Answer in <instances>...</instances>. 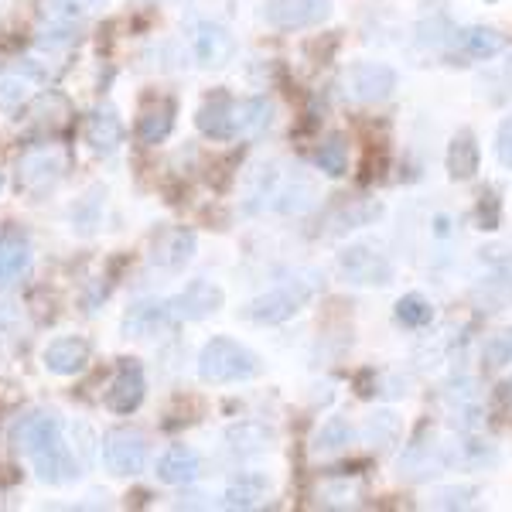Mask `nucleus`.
Returning a JSON list of instances; mask_svg holds the SVG:
<instances>
[{
	"mask_svg": "<svg viewBox=\"0 0 512 512\" xmlns=\"http://www.w3.org/2000/svg\"><path fill=\"white\" fill-rule=\"evenodd\" d=\"M11 444L31 461L38 482L69 485L82 475V461L76 448L65 441V424L59 414L31 410L11 424Z\"/></svg>",
	"mask_w": 512,
	"mask_h": 512,
	"instance_id": "obj_1",
	"label": "nucleus"
},
{
	"mask_svg": "<svg viewBox=\"0 0 512 512\" xmlns=\"http://www.w3.org/2000/svg\"><path fill=\"white\" fill-rule=\"evenodd\" d=\"M263 373V362L253 349H246L243 342L226 335H216L205 342L202 355H198V376L212 386H226V383H246Z\"/></svg>",
	"mask_w": 512,
	"mask_h": 512,
	"instance_id": "obj_2",
	"label": "nucleus"
},
{
	"mask_svg": "<svg viewBox=\"0 0 512 512\" xmlns=\"http://www.w3.org/2000/svg\"><path fill=\"white\" fill-rule=\"evenodd\" d=\"M321 280H325V277L315 274V270H308V274H301V277L284 280V284H277L274 291L253 297V301L246 304V318L256 321V325H280V321L294 318L297 311H301L304 304H308L311 297L318 294Z\"/></svg>",
	"mask_w": 512,
	"mask_h": 512,
	"instance_id": "obj_3",
	"label": "nucleus"
},
{
	"mask_svg": "<svg viewBox=\"0 0 512 512\" xmlns=\"http://www.w3.org/2000/svg\"><path fill=\"white\" fill-rule=\"evenodd\" d=\"M338 274H342L345 284L355 287H386L393 284L396 267L393 260L383 250L369 243H352L338 253Z\"/></svg>",
	"mask_w": 512,
	"mask_h": 512,
	"instance_id": "obj_4",
	"label": "nucleus"
},
{
	"mask_svg": "<svg viewBox=\"0 0 512 512\" xmlns=\"http://www.w3.org/2000/svg\"><path fill=\"white\" fill-rule=\"evenodd\" d=\"M99 458L110 475H140L147 468L151 448H147V437L134 427H113L99 441Z\"/></svg>",
	"mask_w": 512,
	"mask_h": 512,
	"instance_id": "obj_5",
	"label": "nucleus"
},
{
	"mask_svg": "<svg viewBox=\"0 0 512 512\" xmlns=\"http://www.w3.org/2000/svg\"><path fill=\"white\" fill-rule=\"evenodd\" d=\"M396 69H390L386 62H355L345 69V96L352 103L373 106V103H386L396 93Z\"/></svg>",
	"mask_w": 512,
	"mask_h": 512,
	"instance_id": "obj_6",
	"label": "nucleus"
},
{
	"mask_svg": "<svg viewBox=\"0 0 512 512\" xmlns=\"http://www.w3.org/2000/svg\"><path fill=\"white\" fill-rule=\"evenodd\" d=\"M332 14V0H267L263 4V21L280 31L315 28Z\"/></svg>",
	"mask_w": 512,
	"mask_h": 512,
	"instance_id": "obj_7",
	"label": "nucleus"
},
{
	"mask_svg": "<svg viewBox=\"0 0 512 512\" xmlns=\"http://www.w3.org/2000/svg\"><path fill=\"white\" fill-rule=\"evenodd\" d=\"M315 202H318L315 178L304 175L301 168H294L277 178L274 192L267 195V205H263V209H274L280 216H301V212H308Z\"/></svg>",
	"mask_w": 512,
	"mask_h": 512,
	"instance_id": "obj_8",
	"label": "nucleus"
},
{
	"mask_svg": "<svg viewBox=\"0 0 512 512\" xmlns=\"http://www.w3.org/2000/svg\"><path fill=\"white\" fill-rule=\"evenodd\" d=\"M188 41H192V55L198 65H205V69H222L236 55V38L216 21H195Z\"/></svg>",
	"mask_w": 512,
	"mask_h": 512,
	"instance_id": "obj_9",
	"label": "nucleus"
},
{
	"mask_svg": "<svg viewBox=\"0 0 512 512\" xmlns=\"http://www.w3.org/2000/svg\"><path fill=\"white\" fill-rule=\"evenodd\" d=\"M222 301H226V294H222L219 284H212V280H192V284H188L185 291H178L168 304L178 321H202V318L216 315L222 308Z\"/></svg>",
	"mask_w": 512,
	"mask_h": 512,
	"instance_id": "obj_10",
	"label": "nucleus"
},
{
	"mask_svg": "<svg viewBox=\"0 0 512 512\" xmlns=\"http://www.w3.org/2000/svg\"><path fill=\"white\" fill-rule=\"evenodd\" d=\"M65 161L59 151H31L18 161V185L31 195H45L59 185Z\"/></svg>",
	"mask_w": 512,
	"mask_h": 512,
	"instance_id": "obj_11",
	"label": "nucleus"
},
{
	"mask_svg": "<svg viewBox=\"0 0 512 512\" xmlns=\"http://www.w3.org/2000/svg\"><path fill=\"white\" fill-rule=\"evenodd\" d=\"M144 393H147V379H144V369L137 366L134 359L123 362L117 369V376H113L110 390H106V407L113 410V414H134V410L144 403Z\"/></svg>",
	"mask_w": 512,
	"mask_h": 512,
	"instance_id": "obj_12",
	"label": "nucleus"
},
{
	"mask_svg": "<svg viewBox=\"0 0 512 512\" xmlns=\"http://www.w3.org/2000/svg\"><path fill=\"white\" fill-rule=\"evenodd\" d=\"M31 270V243L18 229H0V291L14 287Z\"/></svg>",
	"mask_w": 512,
	"mask_h": 512,
	"instance_id": "obj_13",
	"label": "nucleus"
},
{
	"mask_svg": "<svg viewBox=\"0 0 512 512\" xmlns=\"http://www.w3.org/2000/svg\"><path fill=\"white\" fill-rule=\"evenodd\" d=\"M171 325H178V318L168 301H140L127 311V318H123V335L151 338L158 332H168Z\"/></svg>",
	"mask_w": 512,
	"mask_h": 512,
	"instance_id": "obj_14",
	"label": "nucleus"
},
{
	"mask_svg": "<svg viewBox=\"0 0 512 512\" xmlns=\"http://www.w3.org/2000/svg\"><path fill=\"white\" fill-rule=\"evenodd\" d=\"M45 369L55 376H79L89 366V342L79 335H62L45 349Z\"/></svg>",
	"mask_w": 512,
	"mask_h": 512,
	"instance_id": "obj_15",
	"label": "nucleus"
},
{
	"mask_svg": "<svg viewBox=\"0 0 512 512\" xmlns=\"http://www.w3.org/2000/svg\"><path fill=\"white\" fill-rule=\"evenodd\" d=\"M195 246H198V239L192 229H185V226L164 229L151 246V263L161 270H181L195 256Z\"/></svg>",
	"mask_w": 512,
	"mask_h": 512,
	"instance_id": "obj_16",
	"label": "nucleus"
},
{
	"mask_svg": "<svg viewBox=\"0 0 512 512\" xmlns=\"http://www.w3.org/2000/svg\"><path fill=\"white\" fill-rule=\"evenodd\" d=\"M154 475H158V482L164 485H188L202 475V458H198V451L188 448V444H171L158 458V465H154Z\"/></svg>",
	"mask_w": 512,
	"mask_h": 512,
	"instance_id": "obj_17",
	"label": "nucleus"
},
{
	"mask_svg": "<svg viewBox=\"0 0 512 512\" xmlns=\"http://www.w3.org/2000/svg\"><path fill=\"white\" fill-rule=\"evenodd\" d=\"M86 144L93 147L96 154H103V158H110V154L120 151L123 120L117 117L113 106H99V110H93V117L86 120Z\"/></svg>",
	"mask_w": 512,
	"mask_h": 512,
	"instance_id": "obj_18",
	"label": "nucleus"
},
{
	"mask_svg": "<svg viewBox=\"0 0 512 512\" xmlns=\"http://www.w3.org/2000/svg\"><path fill=\"white\" fill-rule=\"evenodd\" d=\"M451 45L458 55H465V59H495V55L506 48V38L499 35V31L492 28H458L451 31Z\"/></svg>",
	"mask_w": 512,
	"mask_h": 512,
	"instance_id": "obj_19",
	"label": "nucleus"
},
{
	"mask_svg": "<svg viewBox=\"0 0 512 512\" xmlns=\"http://www.w3.org/2000/svg\"><path fill=\"white\" fill-rule=\"evenodd\" d=\"M233 106L236 99L226 93H216L212 99H205L202 110H198V130L212 140H233Z\"/></svg>",
	"mask_w": 512,
	"mask_h": 512,
	"instance_id": "obj_20",
	"label": "nucleus"
},
{
	"mask_svg": "<svg viewBox=\"0 0 512 512\" xmlns=\"http://www.w3.org/2000/svg\"><path fill=\"white\" fill-rule=\"evenodd\" d=\"M441 472H448L444 448H431V444H410L407 454L400 458V478H410V482H424V478H434Z\"/></svg>",
	"mask_w": 512,
	"mask_h": 512,
	"instance_id": "obj_21",
	"label": "nucleus"
},
{
	"mask_svg": "<svg viewBox=\"0 0 512 512\" xmlns=\"http://www.w3.org/2000/svg\"><path fill=\"white\" fill-rule=\"evenodd\" d=\"M448 468H465V472H478V468H489L499 461V451L489 441H478V437H461L444 448Z\"/></svg>",
	"mask_w": 512,
	"mask_h": 512,
	"instance_id": "obj_22",
	"label": "nucleus"
},
{
	"mask_svg": "<svg viewBox=\"0 0 512 512\" xmlns=\"http://www.w3.org/2000/svg\"><path fill=\"white\" fill-rule=\"evenodd\" d=\"M274 120V106L263 96L236 99L233 106V137H260Z\"/></svg>",
	"mask_w": 512,
	"mask_h": 512,
	"instance_id": "obj_23",
	"label": "nucleus"
},
{
	"mask_svg": "<svg viewBox=\"0 0 512 512\" xmlns=\"http://www.w3.org/2000/svg\"><path fill=\"white\" fill-rule=\"evenodd\" d=\"M270 492L267 475L260 472H243L229 482L226 495H222V509H256Z\"/></svg>",
	"mask_w": 512,
	"mask_h": 512,
	"instance_id": "obj_24",
	"label": "nucleus"
},
{
	"mask_svg": "<svg viewBox=\"0 0 512 512\" xmlns=\"http://www.w3.org/2000/svg\"><path fill=\"white\" fill-rule=\"evenodd\" d=\"M229 451L239 454V458H250V454H263L274 441V431L260 420H243V424H233L226 431Z\"/></svg>",
	"mask_w": 512,
	"mask_h": 512,
	"instance_id": "obj_25",
	"label": "nucleus"
},
{
	"mask_svg": "<svg viewBox=\"0 0 512 512\" xmlns=\"http://www.w3.org/2000/svg\"><path fill=\"white\" fill-rule=\"evenodd\" d=\"M478 164H482V151H478V140L461 130L448 147V175L454 181H468L478 175Z\"/></svg>",
	"mask_w": 512,
	"mask_h": 512,
	"instance_id": "obj_26",
	"label": "nucleus"
},
{
	"mask_svg": "<svg viewBox=\"0 0 512 512\" xmlns=\"http://www.w3.org/2000/svg\"><path fill=\"white\" fill-rule=\"evenodd\" d=\"M171 127H175V103H171V99H158L151 110L140 113L137 140H140V144H147V147L161 144V140L171 134Z\"/></svg>",
	"mask_w": 512,
	"mask_h": 512,
	"instance_id": "obj_27",
	"label": "nucleus"
},
{
	"mask_svg": "<svg viewBox=\"0 0 512 512\" xmlns=\"http://www.w3.org/2000/svg\"><path fill=\"white\" fill-rule=\"evenodd\" d=\"M352 424L345 417H328L325 424L318 427V434H315V441H311V451L318 454V458H332V454L338 451H345L352 444Z\"/></svg>",
	"mask_w": 512,
	"mask_h": 512,
	"instance_id": "obj_28",
	"label": "nucleus"
},
{
	"mask_svg": "<svg viewBox=\"0 0 512 512\" xmlns=\"http://www.w3.org/2000/svg\"><path fill=\"white\" fill-rule=\"evenodd\" d=\"M396 321L403 328H427L434 321V304L424 294H407L396 301Z\"/></svg>",
	"mask_w": 512,
	"mask_h": 512,
	"instance_id": "obj_29",
	"label": "nucleus"
},
{
	"mask_svg": "<svg viewBox=\"0 0 512 512\" xmlns=\"http://www.w3.org/2000/svg\"><path fill=\"white\" fill-rule=\"evenodd\" d=\"M396 434H400V417H396L393 410H376V414L366 420V427H362V441L373 444V448L393 444Z\"/></svg>",
	"mask_w": 512,
	"mask_h": 512,
	"instance_id": "obj_30",
	"label": "nucleus"
},
{
	"mask_svg": "<svg viewBox=\"0 0 512 512\" xmlns=\"http://www.w3.org/2000/svg\"><path fill=\"white\" fill-rule=\"evenodd\" d=\"M315 161H318V171H321V175L342 178V175H345V168H349V147H345V140L335 134V137H328L325 144L318 147Z\"/></svg>",
	"mask_w": 512,
	"mask_h": 512,
	"instance_id": "obj_31",
	"label": "nucleus"
},
{
	"mask_svg": "<svg viewBox=\"0 0 512 512\" xmlns=\"http://www.w3.org/2000/svg\"><path fill=\"white\" fill-rule=\"evenodd\" d=\"M482 362L489 369H502L512 362V328H502V332H495L485 338L482 345Z\"/></svg>",
	"mask_w": 512,
	"mask_h": 512,
	"instance_id": "obj_32",
	"label": "nucleus"
},
{
	"mask_svg": "<svg viewBox=\"0 0 512 512\" xmlns=\"http://www.w3.org/2000/svg\"><path fill=\"white\" fill-rule=\"evenodd\" d=\"M99 0H48L45 4V14L52 24H76L82 14L93 11Z\"/></svg>",
	"mask_w": 512,
	"mask_h": 512,
	"instance_id": "obj_33",
	"label": "nucleus"
},
{
	"mask_svg": "<svg viewBox=\"0 0 512 512\" xmlns=\"http://www.w3.org/2000/svg\"><path fill=\"white\" fill-rule=\"evenodd\" d=\"M475 489H468V485H461V489H437L431 495V506L434 509H468L475 499Z\"/></svg>",
	"mask_w": 512,
	"mask_h": 512,
	"instance_id": "obj_34",
	"label": "nucleus"
},
{
	"mask_svg": "<svg viewBox=\"0 0 512 512\" xmlns=\"http://www.w3.org/2000/svg\"><path fill=\"white\" fill-rule=\"evenodd\" d=\"M379 216H383V205H379V202H359V205H352V209H345V212H342V222H345L342 229L369 226V222L379 219Z\"/></svg>",
	"mask_w": 512,
	"mask_h": 512,
	"instance_id": "obj_35",
	"label": "nucleus"
},
{
	"mask_svg": "<svg viewBox=\"0 0 512 512\" xmlns=\"http://www.w3.org/2000/svg\"><path fill=\"white\" fill-rule=\"evenodd\" d=\"M28 82H24L21 76H4L0 79V106H18L28 99Z\"/></svg>",
	"mask_w": 512,
	"mask_h": 512,
	"instance_id": "obj_36",
	"label": "nucleus"
},
{
	"mask_svg": "<svg viewBox=\"0 0 512 512\" xmlns=\"http://www.w3.org/2000/svg\"><path fill=\"white\" fill-rule=\"evenodd\" d=\"M495 158H499L502 168H512V113L495 130Z\"/></svg>",
	"mask_w": 512,
	"mask_h": 512,
	"instance_id": "obj_37",
	"label": "nucleus"
},
{
	"mask_svg": "<svg viewBox=\"0 0 512 512\" xmlns=\"http://www.w3.org/2000/svg\"><path fill=\"white\" fill-rule=\"evenodd\" d=\"M478 222H482V229H499V198L489 195V205H478Z\"/></svg>",
	"mask_w": 512,
	"mask_h": 512,
	"instance_id": "obj_38",
	"label": "nucleus"
},
{
	"mask_svg": "<svg viewBox=\"0 0 512 512\" xmlns=\"http://www.w3.org/2000/svg\"><path fill=\"white\" fill-rule=\"evenodd\" d=\"M502 400H509V403H512V376L506 379V383H502Z\"/></svg>",
	"mask_w": 512,
	"mask_h": 512,
	"instance_id": "obj_39",
	"label": "nucleus"
},
{
	"mask_svg": "<svg viewBox=\"0 0 512 512\" xmlns=\"http://www.w3.org/2000/svg\"><path fill=\"white\" fill-rule=\"evenodd\" d=\"M0 185H4V178H0Z\"/></svg>",
	"mask_w": 512,
	"mask_h": 512,
	"instance_id": "obj_40",
	"label": "nucleus"
}]
</instances>
